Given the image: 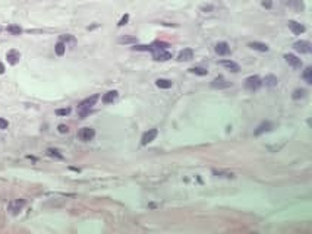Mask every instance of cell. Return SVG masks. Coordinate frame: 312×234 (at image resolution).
<instances>
[{
	"label": "cell",
	"instance_id": "cell-31",
	"mask_svg": "<svg viewBox=\"0 0 312 234\" xmlns=\"http://www.w3.org/2000/svg\"><path fill=\"white\" fill-rule=\"evenodd\" d=\"M57 130H59L60 133H67V132H69V127H67L66 124H59Z\"/></svg>",
	"mask_w": 312,
	"mask_h": 234
},
{
	"label": "cell",
	"instance_id": "cell-13",
	"mask_svg": "<svg viewBox=\"0 0 312 234\" xmlns=\"http://www.w3.org/2000/svg\"><path fill=\"white\" fill-rule=\"evenodd\" d=\"M6 59H7V63H9V65H16L21 59V53L18 50H9L6 54Z\"/></svg>",
	"mask_w": 312,
	"mask_h": 234
},
{
	"label": "cell",
	"instance_id": "cell-5",
	"mask_svg": "<svg viewBox=\"0 0 312 234\" xmlns=\"http://www.w3.org/2000/svg\"><path fill=\"white\" fill-rule=\"evenodd\" d=\"M261 85H262V80L259 79L258 76H249L245 79V87L249 91H257L261 88Z\"/></svg>",
	"mask_w": 312,
	"mask_h": 234
},
{
	"label": "cell",
	"instance_id": "cell-33",
	"mask_svg": "<svg viewBox=\"0 0 312 234\" xmlns=\"http://www.w3.org/2000/svg\"><path fill=\"white\" fill-rule=\"evenodd\" d=\"M264 7H267V9H271V6H272V3L270 2V0H262V3H261Z\"/></svg>",
	"mask_w": 312,
	"mask_h": 234
},
{
	"label": "cell",
	"instance_id": "cell-26",
	"mask_svg": "<svg viewBox=\"0 0 312 234\" xmlns=\"http://www.w3.org/2000/svg\"><path fill=\"white\" fill-rule=\"evenodd\" d=\"M47 155H50V157H53V158H59V160L63 158V155L60 154L57 149H53V148H48V149H47Z\"/></svg>",
	"mask_w": 312,
	"mask_h": 234
},
{
	"label": "cell",
	"instance_id": "cell-17",
	"mask_svg": "<svg viewBox=\"0 0 312 234\" xmlns=\"http://www.w3.org/2000/svg\"><path fill=\"white\" fill-rule=\"evenodd\" d=\"M221 66H224L226 69L232 70V72H234V73L240 70V66L236 63V61H233V60H223V61H221Z\"/></svg>",
	"mask_w": 312,
	"mask_h": 234
},
{
	"label": "cell",
	"instance_id": "cell-21",
	"mask_svg": "<svg viewBox=\"0 0 312 234\" xmlns=\"http://www.w3.org/2000/svg\"><path fill=\"white\" fill-rule=\"evenodd\" d=\"M302 78L305 79V82L308 85H311L312 84V67H306L305 70H303V73H302Z\"/></svg>",
	"mask_w": 312,
	"mask_h": 234
},
{
	"label": "cell",
	"instance_id": "cell-16",
	"mask_svg": "<svg viewBox=\"0 0 312 234\" xmlns=\"http://www.w3.org/2000/svg\"><path fill=\"white\" fill-rule=\"evenodd\" d=\"M248 46L251 47L252 50H257V51H261V53H267V51L270 50L267 44H264V43H259V41H252V43H249Z\"/></svg>",
	"mask_w": 312,
	"mask_h": 234
},
{
	"label": "cell",
	"instance_id": "cell-30",
	"mask_svg": "<svg viewBox=\"0 0 312 234\" xmlns=\"http://www.w3.org/2000/svg\"><path fill=\"white\" fill-rule=\"evenodd\" d=\"M127 20H129V15H123L117 25H119V27H123V25H126V24H127Z\"/></svg>",
	"mask_w": 312,
	"mask_h": 234
},
{
	"label": "cell",
	"instance_id": "cell-22",
	"mask_svg": "<svg viewBox=\"0 0 312 234\" xmlns=\"http://www.w3.org/2000/svg\"><path fill=\"white\" fill-rule=\"evenodd\" d=\"M54 51H56V54H57V56H63V54H65V51H66V44H65V43H62V41H59V43L56 44V47H54Z\"/></svg>",
	"mask_w": 312,
	"mask_h": 234
},
{
	"label": "cell",
	"instance_id": "cell-12",
	"mask_svg": "<svg viewBox=\"0 0 312 234\" xmlns=\"http://www.w3.org/2000/svg\"><path fill=\"white\" fill-rule=\"evenodd\" d=\"M193 59V50L192 48H183L177 56V60L179 61H189Z\"/></svg>",
	"mask_w": 312,
	"mask_h": 234
},
{
	"label": "cell",
	"instance_id": "cell-11",
	"mask_svg": "<svg viewBox=\"0 0 312 234\" xmlns=\"http://www.w3.org/2000/svg\"><path fill=\"white\" fill-rule=\"evenodd\" d=\"M284 59H286V61H287V65H290V66L295 67V69L302 67V60H300L299 57H296L295 54H284Z\"/></svg>",
	"mask_w": 312,
	"mask_h": 234
},
{
	"label": "cell",
	"instance_id": "cell-4",
	"mask_svg": "<svg viewBox=\"0 0 312 234\" xmlns=\"http://www.w3.org/2000/svg\"><path fill=\"white\" fill-rule=\"evenodd\" d=\"M95 136V130L93 127H82L79 132H78V138H79L82 142H89V140L94 139Z\"/></svg>",
	"mask_w": 312,
	"mask_h": 234
},
{
	"label": "cell",
	"instance_id": "cell-34",
	"mask_svg": "<svg viewBox=\"0 0 312 234\" xmlns=\"http://www.w3.org/2000/svg\"><path fill=\"white\" fill-rule=\"evenodd\" d=\"M5 73V66H3V63H0V75Z\"/></svg>",
	"mask_w": 312,
	"mask_h": 234
},
{
	"label": "cell",
	"instance_id": "cell-10",
	"mask_svg": "<svg viewBox=\"0 0 312 234\" xmlns=\"http://www.w3.org/2000/svg\"><path fill=\"white\" fill-rule=\"evenodd\" d=\"M287 25H289V29H290L295 35H300V34L305 32V27H303L302 24L296 22V20H289Z\"/></svg>",
	"mask_w": 312,
	"mask_h": 234
},
{
	"label": "cell",
	"instance_id": "cell-29",
	"mask_svg": "<svg viewBox=\"0 0 312 234\" xmlns=\"http://www.w3.org/2000/svg\"><path fill=\"white\" fill-rule=\"evenodd\" d=\"M69 113H70V108H59V110H56L57 116H67Z\"/></svg>",
	"mask_w": 312,
	"mask_h": 234
},
{
	"label": "cell",
	"instance_id": "cell-14",
	"mask_svg": "<svg viewBox=\"0 0 312 234\" xmlns=\"http://www.w3.org/2000/svg\"><path fill=\"white\" fill-rule=\"evenodd\" d=\"M211 87L215 88V89H224V88H229L230 87V82H227L224 78H215V79L211 82Z\"/></svg>",
	"mask_w": 312,
	"mask_h": 234
},
{
	"label": "cell",
	"instance_id": "cell-8",
	"mask_svg": "<svg viewBox=\"0 0 312 234\" xmlns=\"http://www.w3.org/2000/svg\"><path fill=\"white\" fill-rule=\"evenodd\" d=\"M214 50H215V53L219 54V56H229V54H230V46H229L227 43H224V41L217 43L215 47H214Z\"/></svg>",
	"mask_w": 312,
	"mask_h": 234
},
{
	"label": "cell",
	"instance_id": "cell-9",
	"mask_svg": "<svg viewBox=\"0 0 312 234\" xmlns=\"http://www.w3.org/2000/svg\"><path fill=\"white\" fill-rule=\"evenodd\" d=\"M284 5L289 7H292L298 12H303L305 10V3L303 0H284Z\"/></svg>",
	"mask_w": 312,
	"mask_h": 234
},
{
	"label": "cell",
	"instance_id": "cell-2",
	"mask_svg": "<svg viewBox=\"0 0 312 234\" xmlns=\"http://www.w3.org/2000/svg\"><path fill=\"white\" fill-rule=\"evenodd\" d=\"M293 48L300 54H309L312 51V44L309 41L300 40V41H296V43L293 44Z\"/></svg>",
	"mask_w": 312,
	"mask_h": 234
},
{
	"label": "cell",
	"instance_id": "cell-19",
	"mask_svg": "<svg viewBox=\"0 0 312 234\" xmlns=\"http://www.w3.org/2000/svg\"><path fill=\"white\" fill-rule=\"evenodd\" d=\"M116 98H117V91H108V92H106L103 95V102H104V104H110V102H113Z\"/></svg>",
	"mask_w": 312,
	"mask_h": 234
},
{
	"label": "cell",
	"instance_id": "cell-6",
	"mask_svg": "<svg viewBox=\"0 0 312 234\" xmlns=\"http://www.w3.org/2000/svg\"><path fill=\"white\" fill-rule=\"evenodd\" d=\"M25 206V201L24 199H16V201H12L10 202V205H9V212L10 214H19L21 211H22V208Z\"/></svg>",
	"mask_w": 312,
	"mask_h": 234
},
{
	"label": "cell",
	"instance_id": "cell-20",
	"mask_svg": "<svg viewBox=\"0 0 312 234\" xmlns=\"http://www.w3.org/2000/svg\"><path fill=\"white\" fill-rule=\"evenodd\" d=\"M155 85L158 88H161V89H169V88H172V80H169V79H157L155 80Z\"/></svg>",
	"mask_w": 312,
	"mask_h": 234
},
{
	"label": "cell",
	"instance_id": "cell-24",
	"mask_svg": "<svg viewBox=\"0 0 312 234\" xmlns=\"http://www.w3.org/2000/svg\"><path fill=\"white\" fill-rule=\"evenodd\" d=\"M119 43L120 44H136V38L135 37H122V38H119Z\"/></svg>",
	"mask_w": 312,
	"mask_h": 234
},
{
	"label": "cell",
	"instance_id": "cell-18",
	"mask_svg": "<svg viewBox=\"0 0 312 234\" xmlns=\"http://www.w3.org/2000/svg\"><path fill=\"white\" fill-rule=\"evenodd\" d=\"M262 84H265V87L274 88V87H277L279 79H277V76H274V75H267L265 78H264V82H262Z\"/></svg>",
	"mask_w": 312,
	"mask_h": 234
},
{
	"label": "cell",
	"instance_id": "cell-15",
	"mask_svg": "<svg viewBox=\"0 0 312 234\" xmlns=\"http://www.w3.org/2000/svg\"><path fill=\"white\" fill-rule=\"evenodd\" d=\"M272 127H274V124H272L271 121H264V123H261V124L257 127V130H255V136H259V135H262L264 132H270Z\"/></svg>",
	"mask_w": 312,
	"mask_h": 234
},
{
	"label": "cell",
	"instance_id": "cell-7",
	"mask_svg": "<svg viewBox=\"0 0 312 234\" xmlns=\"http://www.w3.org/2000/svg\"><path fill=\"white\" fill-rule=\"evenodd\" d=\"M157 135H158V130H157V129H150L148 132H145V133L142 135L141 143H142V145H148L150 142H153V140L157 138Z\"/></svg>",
	"mask_w": 312,
	"mask_h": 234
},
{
	"label": "cell",
	"instance_id": "cell-3",
	"mask_svg": "<svg viewBox=\"0 0 312 234\" xmlns=\"http://www.w3.org/2000/svg\"><path fill=\"white\" fill-rule=\"evenodd\" d=\"M153 57L157 61H167L172 59V53L167 51L166 48H155L153 50Z\"/></svg>",
	"mask_w": 312,
	"mask_h": 234
},
{
	"label": "cell",
	"instance_id": "cell-28",
	"mask_svg": "<svg viewBox=\"0 0 312 234\" xmlns=\"http://www.w3.org/2000/svg\"><path fill=\"white\" fill-rule=\"evenodd\" d=\"M60 41H62V43H65V44H66V43H70V44H75V38H73L72 35H62V37H60Z\"/></svg>",
	"mask_w": 312,
	"mask_h": 234
},
{
	"label": "cell",
	"instance_id": "cell-23",
	"mask_svg": "<svg viewBox=\"0 0 312 234\" xmlns=\"http://www.w3.org/2000/svg\"><path fill=\"white\" fill-rule=\"evenodd\" d=\"M189 72H191V73H195V75H199V76L208 75V70H207V69H202V67H191Z\"/></svg>",
	"mask_w": 312,
	"mask_h": 234
},
{
	"label": "cell",
	"instance_id": "cell-25",
	"mask_svg": "<svg viewBox=\"0 0 312 234\" xmlns=\"http://www.w3.org/2000/svg\"><path fill=\"white\" fill-rule=\"evenodd\" d=\"M305 89H302V88H298V89H295L293 91V100H299V98H303L305 97Z\"/></svg>",
	"mask_w": 312,
	"mask_h": 234
},
{
	"label": "cell",
	"instance_id": "cell-32",
	"mask_svg": "<svg viewBox=\"0 0 312 234\" xmlns=\"http://www.w3.org/2000/svg\"><path fill=\"white\" fill-rule=\"evenodd\" d=\"M7 126H9V121L5 119H0V129H7Z\"/></svg>",
	"mask_w": 312,
	"mask_h": 234
},
{
	"label": "cell",
	"instance_id": "cell-27",
	"mask_svg": "<svg viewBox=\"0 0 312 234\" xmlns=\"http://www.w3.org/2000/svg\"><path fill=\"white\" fill-rule=\"evenodd\" d=\"M7 31L10 34H13V35H19V34L22 32V28L18 27V25H9V27H7Z\"/></svg>",
	"mask_w": 312,
	"mask_h": 234
},
{
	"label": "cell",
	"instance_id": "cell-1",
	"mask_svg": "<svg viewBox=\"0 0 312 234\" xmlns=\"http://www.w3.org/2000/svg\"><path fill=\"white\" fill-rule=\"evenodd\" d=\"M97 101H98V94H95V95H93V97L85 98L84 101H81L79 107H78V113H79L81 119H85L86 116H88V113H89L91 107H93V106H95V102H97Z\"/></svg>",
	"mask_w": 312,
	"mask_h": 234
}]
</instances>
